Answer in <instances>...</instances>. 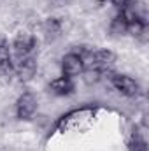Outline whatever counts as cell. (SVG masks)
Listing matches in <instances>:
<instances>
[{"label": "cell", "instance_id": "obj_1", "mask_svg": "<svg viewBox=\"0 0 149 151\" xmlns=\"http://www.w3.org/2000/svg\"><path fill=\"white\" fill-rule=\"evenodd\" d=\"M37 107H39L37 97L32 91L21 93L18 97V100H16V116H18V119H21V121L32 119L34 114L37 113Z\"/></svg>", "mask_w": 149, "mask_h": 151}, {"label": "cell", "instance_id": "obj_2", "mask_svg": "<svg viewBox=\"0 0 149 151\" xmlns=\"http://www.w3.org/2000/svg\"><path fill=\"white\" fill-rule=\"evenodd\" d=\"M111 84L121 93V95H125V97H137L139 93H140V86H139V83L133 79V77H130V76L126 74H111Z\"/></svg>", "mask_w": 149, "mask_h": 151}, {"label": "cell", "instance_id": "obj_3", "mask_svg": "<svg viewBox=\"0 0 149 151\" xmlns=\"http://www.w3.org/2000/svg\"><path fill=\"white\" fill-rule=\"evenodd\" d=\"M14 76V63H12V53L11 46L5 39L0 40V81L7 84Z\"/></svg>", "mask_w": 149, "mask_h": 151}, {"label": "cell", "instance_id": "obj_4", "mask_svg": "<svg viewBox=\"0 0 149 151\" xmlns=\"http://www.w3.org/2000/svg\"><path fill=\"white\" fill-rule=\"evenodd\" d=\"M12 49L18 58L34 55V51L37 49V37L30 32H19L12 40Z\"/></svg>", "mask_w": 149, "mask_h": 151}, {"label": "cell", "instance_id": "obj_5", "mask_svg": "<svg viewBox=\"0 0 149 151\" xmlns=\"http://www.w3.org/2000/svg\"><path fill=\"white\" fill-rule=\"evenodd\" d=\"M37 72V60L34 55L28 56H21L18 58L16 65H14V74L18 76V79L21 83H28L34 79V76Z\"/></svg>", "mask_w": 149, "mask_h": 151}, {"label": "cell", "instance_id": "obj_6", "mask_svg": "<svg viewBox=\"0 0 149 151\" xmlns=\"http://www.w3.org/2000/svg\"><path fill=\"white\" fill-rule=\"evenodd\" d=\"M62 72H63L65 77H70V79L81 76L84 72V62H82V58L79 55L72 53V51L67 53L63 56V60H62Z\"/></svg>", "mask_w": 149, "mask_h": 151}, {"label": "cell", "instance_id": "obj_7", "mask_svg": "<svg viewBox=\"0 0 149 151\" xmlns=\"http://www.w3.org/2000/svg\"><path fill=\"white\" fill-rule=\"evenodd\" d=\"M47 88H49V91H51L53 95H56V97H69V95H72V93L75 91L74 79L65 77V76L53 79V81L49 83Z\"/></svg>", "mask_w": 149, "mask_h": 151}, {"label": "cell", "instance_id": "obj_8", "mask_svg": "<svg viewBox=\"0 0 149 151\" xmlns=\"http://www.w3.org/2000/svg\"><path fill=\"white\" fill-rule=\"evenodd\" d=\"M42 28H44V34H46L47 40H54V39L62 34L63 21H62V18H47L44 21Z\"/></svg>", "mask_w": 149, "mask_h": 151}, {"label": "cell", "instance_id": "obj_9", "mask_svg": "<svg viewBox=\"0 0 149 151\" xmlns=\"http://www.w3.org/2000/svg\"><path fill=\"white\" fill-rule=\"evenodd\" d=\"M126 27H128V23H126V21H125V18L117 12V14L111 19L109 32H111L112 35H123V34H126Z\"/></svg>", "mask_w": 149, "mask_h": 151}, {"label": "cell", "instance_id": "obj_10", "mask_svg": "<svg viewBox=\"0 0 149 151\" xmlns=\"http://www.w3.org/2000/svg\"><path fill=\"white\" fill-rule=\"evenodd\" d=\"M128 150L130 151H148V142L144 139V135L140 132H133L132 139L128 142Z\"/></svg>", "mask_w": 149, "mask_h": 151}, {"label": "cell", "instance_id": "obj_11", "mask_svg": "<svg viewBox=\"0 0 149 151\" xmlns=\"http://www.w3.org/2000/svg\"><path fill=\"white\" fill-rule=\"evenodd\" d=\"M107 70V69H105ZM105 70H100V69H84L82 77L86 81V84H97L100 79H104V72Z\"/></svg>", "mask_w": 149, "mask_h": 151}, {"label": "cell", "instance_id": "obj_12", "mask_svg": "<svg viewBox=\"0 0 149 151\" xmlns=\"http://www.w3.org/2000/svg\"><path fill=\"white\" fill-rule=\"evenodd\" d=\"M109 2H111L116 9H119V11H121V9L126 5V2H128V0H109Z\"/></svg>", "mask_w": 149, "mask_h": 151}, {"label": "cell", "instance_id": "obj_13", "mask_svg": "<svg viewBox=\"0 0 149 151\" xmlns=\"http://www.w3.org/2000/svg\"><path fill=\"white\" fill-rule=\"evenodd\" d=\"M53 2H54V4H65L67 0H53Z\"/></svg>", "mask_w": 149, "mask_h": 151}]
</instances>
